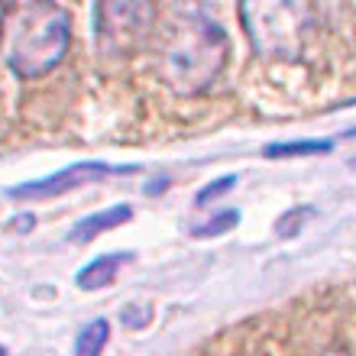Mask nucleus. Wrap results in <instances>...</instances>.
<instances>
[{
  "label": "nucleus",
  "mask_w": 356,
  "mask_h": 356,
  "mask_svg": "<svg viewBox=\"0 0 356 356\" xmlns=\"http://www.w3.org/2000/svg\"><path fill=\"white\" fill-rule=\"evenodd\" d=\"M230 58L220 19L201 7H178L159 46V81L178 97H195L214 85Z\"/></svg>",
  "instance_id": "f257e3e1"
},
{
  "label": "nucleus",
  "mask_w": 356,
  "mask_h": 356,
  "mask_svg": "<svg viewBox=\"0 0 356 356\" xmlns=\"http://www.w3.org/2000/svg\"><path fill=\"white\" fill-rule=\"evenodd\" d=\"M72 46V17L58 3H23L7 33V68L23 81L49 75Z\"/></svg>",
  "instance_id": "f03ea898"
},
{
  "label": "nucleus",
  "mask_w": 356,
  "mask_h": 356,
  "mask_svg": "<svg viewBox=\"0 0 356 356\" xmlns=\"http://www.w3.org/2000/svg\"><path fill=\"white\" fill-rule=\"evenodd\" d=\"M243 33L256 56L266 58H298L305 49V29H308V7L301 3H240Z\"/></svg>",
  "instance_id": "7ed1b4c3"
},
{
  "label": "nucleus",
  "mask_w": 356,
  "mask_h": 356,
  "mask_svg": "<svg viewBox=\"0 0 356 356\" xmlns=\"http://www.w3.org/2000/svg\"><path fill=\"white\" fill-rule=\"evenodd\" d=\"M159 10L149 0H111L94 7V39L104 56L127 58L136 56L152 26H156Z\"/></svg>",
  "instance_id": "20e7f679"
},
{
  "label": "nucleus",
  "mask_w": 356,
  "mask_h": 356,
  "mask_svg": "<svg viewBox=\"0 0 356 356\" xmlns=\"http://www.w3.org/2000/svg\"><path fill=\"white\" fill-rule=\"evenodd\" d=\"M107 165L104 162H78V165H68V169L56 172V175L36 178V181H23V185L10 188V197L17 201H49V197L68 195L81 185H91V181H101L107 175Z\"/></svg>",
  "instance_id": "39448f33"
},
{
  "label": "nucleus",
  "mask_w": 356,
  "mask_h": 356,
  "mask_svg": "<svg viewBox=\"0 0 356 356\" xmlns=\"http://www.w3.org/2000/svg\"><path fill=\"white\" fill-rule=\"evenodd\" d=\"M127 220H133V207L130 204H113V207H104V211H94V214L81 217L75 227H72V243H91L94 236L107 234V230H113V227L127 224Z\"/></svg>",
  "instance_id": "423d86ee"
},
{
  "label": "nucleus",
  "mask_w": 356,
  "mask_h": 356,
  "mask_svg": "<svg viewBox=\"0 0 356 356\" xmlns=\"http://www.w3.org/2000/svg\"><path fill=\"white\" fill-rule=\"evenodd\" d=\"M127 263H130V253L97 256V259H91V263L75 275V285L81 291H97V289H104V285H111V282L120 275V269Z\"/></svg>",
  "instance_id": "0eeeda50"
},
{
  "label": "nucleus",
  "mask_w": 356,
  "mask_h": 356,
  "mask_svg": "<svg viewBox=\"0 0 356 356\" xmlns=\"http://www.w3.org/2000/svg\"><path fill=\"white\" fill-rule=\"evenodd\" d=\"M111 340V324L104 318H94L91 324L78 330V340H75V356H101L104 347Z\"/></svg>",
  "instance_id": "6e6552de"
},
{
  "label": "nucleus",
  "mask_w": 356,
  "mask_h": 356,
  "mask_svg": "<svg viewBox=\"0 0 356 356\" xmlns=\"http://www.w3.org/2000/svg\"><path fill=\"white\" fill-rule=\"evenodd\" d=\"M334 143L330 140H295V143H272L266 146L269 159H295V156H318V152H330Z\"/></svg>",
  "instance_id": "1a4fd4ad"
},
{
  "label": "nucleus",
  "mask_w": 356,
  "mask_h": 356,
  "mask_svg": "<svg viewBox=\"0 0 356 356\" xmlns=\"http://www.w3.org/2000/svg\"><path fill=\"white\" fill-rule=\"evenodd\" d=\"M236 224H240V211H220V214L211 217L207 224H195L191 234L195 236H217V234H227V230Z\"/></svg>",
  "instance_id": "9d476101"
},
{
  "label": "nucleus",
  "mask_w": 356,
  "mask_h": 356,
  "mask_svg": "<svg viewBox=\"0 0 356 356\" xmlns=\"http://www.w3.org/2000/svg\"><path fill=\"white\" fill-rule=\"evenodd\" d=\"M236 185V175H224L217 185H207V188H201L197 191V204H204V201H214V197H220L224 191H230V188Z\"/></svg>",
  "instance_id": "9b49d317"
},
{
  "label": "nucleus",
  "mask_w": 356,
  "mask_h": 356,
  "mask_svg": "<svg viewBox=\"0 0 356 356\" xmlns=\"http://www.w3.org/2000/svg\"><path fill=\"white\" fill-rule=\"evenodd\" d=\"M13 13V10L7 7V3H0V36H3V23H7V17Z\"/></svg>",
  "instance_id": "f8f14e48"
},
{
  "label": "nucleus",
  "mask_w": 356,
  "mask_h": 356,
  "mask_svg": "<svg viewBox=\"0 0 356 356\" xmlns=\"http://www.w3.org/2000/svg\"><path fill=\"white\" fill-rule=\"evenodd\" d=\"M318 356H353V353L343 347H334V350H324V353H318Z\"/></svg>",
  "instance_id": "ddd939ff"
},
{
  "label": "nucleus",
  "mask_w": 356,
  "mask_h": 356,
  "mask_svg": "<svg viewBox=\"0 0 356 356\" xmlns=\"http://www.w3.org/2000/svg\"><path fill=\"white\" fill-rule=\"evenodd\" d=\"M0 356H7V350H3V347H0Z\"/></svg>",
  "instance_id": "4468645a"
}]
</instances>
